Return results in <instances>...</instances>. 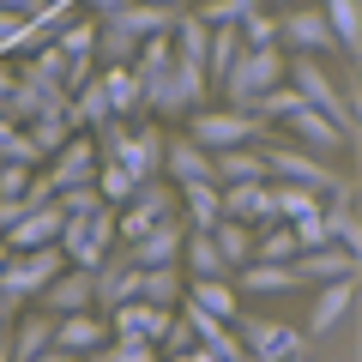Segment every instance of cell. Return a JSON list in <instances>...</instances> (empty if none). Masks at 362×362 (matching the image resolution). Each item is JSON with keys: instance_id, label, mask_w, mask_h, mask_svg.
Masks as SVG:
<instances>
[{"instance_id": "51", "label": "cell", "mask_w": 362, "mask_h": 362, "mask_svg": "<svg viewBox=\"0 0 362 362\" xmlns=\"http://www.w3.org/2000/svg\"><path fill=\"white\" fill-rule=\"evenodd\" d=\"M199 18H206V25H242L247 6H242V0H206V6H199Z\"/></svg>"}, {"instance_id": "54", "label": "cell", "mask_w": 362, "mask_h": 362, "mask_svg": "<svg viewBox=\"0 0 362 362\" xmlns=\"http://www.w3.org/2000/svg\"><path fill=\"white\" fill-rule=\"evenodd\" d=\"M13 85H18V73H13V66H6V61H0V103L13 97Z\"/></svg>"}, {"instance_id": "5", "label": "cell", "mask_w": 362, "mask_h": 362, "mask_svg": "<svg viewBox=\"0 0 362 362\" xmlns=\"http://www.w3.org/2000/svg\"><path fill=\"white\" fill-rule=\"evenodd\" d=\"M66 266H73V259L61 254V242H54V247H25V254H6V266H0V290H6V296H18V302H30V296H42V290H49Z\"/></svg>"}, {"instance_id": "49", "label": "cell", "mask_w": 362, "mask_h": 362, "mask_svg": "<svg viewBox=\"0 0 362 362\" xmlns=\"http://www.w3.org/2000/svg\"><path fill=\"white\" fill-rule=\"evenodd\" d=\"M242 49H278V18L254 6V13L242 18Z\"/></svg>"}, {"instance_id": "3", "label": "cell", "mask_w": 362, "mask_h": 362, "mask_svg": "<svg viewBox=\"0 0 362 362\" xmlns=\"http://www.w3.org/2000/svg\"><path fill=\"white\" fill-rule=\"evenodd\" d=\"M169 218H187V211H181V187L169 175H151V181H139L133 199L115 211V230H121V242H139L145 230H157V223H169Z\"/></svg>"}, {"instance_id": "14", "label": "cell", "mask_w": 362, "mask_h": 362, "mask_svg": "<svg viewBox=\"0 0 362 362\" xmlns=\"http://www.w3.org/2000/svg\"><path fill=\"white\" fill-rule=\"evenodd\" d=\"M278 42H284L290 54H326V49H338V37H332V25H326L320 6H296V13H284V18H278Z\"/></svg>"}, {"instance_id": "13", "label": "cell", "mask_w": 362, "mask_h": 362, "mask_svg": "<svg viewBox=\"0 0 362 362\" xmlns=\"http://www.w3.org/2000/svg\"><path fill=\"white\" fill-rule=\"evenodd\" d=\"M127 247V259L139 272H151V266H181V247H187V218H169V223H157V230H145L139 242H121Z\"/></svg>"}, {"instance_id": "9", "label": "cell", "mask_w": 362, "mask_h": 362, "mask_svg": "<svg viewBox=\"0 0 362 362\" xmlns=\"http://www.w3.org/2000/svg\"><path fill=\"white\" fill-rule=\"evenodd\" d=\"M97 169H103V151H97V139H90L85 127H78L73 139H66L61 151L42 163V175L54 181V194H66V187H85V181H97Z\"/></svg>"}, {"instance_id": "42", "label": "cell", "mask_w": 362, "mask_h": 362, "mask_svg": "<svg viewBox=\"0 0 362 362\" xmlns=\"http://www.w3.org/2000/svg\"><path fill=\"white\" fill-rule=\"evenodd\" d=\"M211 235H218V247H223V259H230L235 272H242L247 259H254V235H259L254 223H242V218H223V223H218V230H211Z\"/></svg>"}, {"instance_id": "59", "label": "cell", "mask_w": 362, "mask_h": 362, "mask_svg": "<svg viewBox=\"0 0 362 362\" xmlns=\"http://www.w3.org/2000/svg\"><path fill=\"white\" fill-rule=\"evenodd\" d=\"M242 362H272V356H254V350H247V356H242Z\"/></svg>"}, {"instance_id": "50", "label": "cell", "mask_w": 362, "mask_h": 362, "mask_svg": "<svg viewBox=\"0 0 362 362\" xmlns=\"http://www.w3.org/2000/svg\"><path fill=\"white\" fill-rule=\"evenodd\" d=\"M37 175L42 169H30V163H0V199H30Z\"/></svg>"}, {"instance_id": "45", "label": "cell", "mask_w": 362, "mask_h": 362, "mask_svg": "<svg viewBox=\"0 0 362 362\" xmlns=\"http://www.w3.org/2000/svg\"><path fill=\"white\" fill-rule=\"evenodd\" d=\"M85 362H163V350L151 344V338H109L97 356H85Z\"/></svg>"}, {"instance_id": "11", "label": "cell", "mask_w": 362, "mask_h": 362, "mask_svg": "<svg viewBox=\"0 0 362 362\" xmlns=\"http://www.w3.org/2000/svg\"><path fill=\"white\" fill-rule=\"evenodd\" d=\"M163 151H169V133L157 121H133L121 151H115V163H127L139 181H151V175H163Z\"/></svg>"}, {"instance_id": "48", "label": "cell", "mask_w": 362, "mask_h": 362, "mask_svg": "<svg viewBox=\"0 0 362 362\" xmlns=\"http://www.w3.org/2000/svg\"><path fill=\"white\" fill-rule=\"evenodd\" d=\"M194 344H199V326H194V314L181 308L175 320H169V332H163V344H157V350H163V356H187Z\"/></svg>"}, {"instance_id": "36", "label": "cell", "mask_w": 362, "mask_h": 362, "mask_svg": "<svg viewBox=\"0 0 362 362\" xmlns=\"http://www.w3.org/2000/svg\"><path fill=\"white\" fill-rule=\"evenodd\" d=\"M326 230H332V242H344L350 254H362V223H356V211H350V181L326 199Z\"/></svg>"}, {"instance_id": "38", "label": "cell", "mask_w": 362, "mask_h": 362, "mask_svg": "<svg viewBox=\"0 0 362 362\" xmlns=\"http://www.w3.org/2000/svg\"><path fill=\"white\" fill-rule=\"evenodd\" d=\"M0 163H30V169H42L49 157H42V145L30 139V127H18V121L0 115Z\"/></svg>"}, {"instance_id": "1", "label": "cell", "mask_w": 362, "mask_h": 362, "mask_svg": "<svg viewBox=\"0 0 362 362\" xmlns=\"http://www.w3.org/2000/svg\"><path fill=\"white\" fill-rule=\"evenodd\" d=\"M145 78V115H194L199 103H206V66L199 61H169V66H151V73H139Z\"/></svg>"}, {"instance_id": "6", "label": "cell", "mask_w": 362, "mask_h": 362, "mask_svg": "<svg viewBox=\"0 0 362 362\" xmlns=\"http://www.w3.org/2000/svg\"><path fill=\"white\" fill-rule=\"evenodd\" d=\"M266 127H272V121H259L254 109H194V121H187V133H194V139L206 145L211 157L230 151V145H254V139H266Z\"/></svg>"}, {"instance_id": "27", "label": "cell", "mask_w": 362, "mask_h": 362, "mask_svg": "<svg viewBox=\"0 0 362 362\" xmlns=\"http://www.w3.org/2000/svg\"><path fill=\"white\" fill-rule=\"evenodd\" d=\"M181 211H187V230H218L223 223V187L218 181H187L181 187Z\"/></svg>"}, {"instance_id": "29", "label": "cell", "mask_w": 362, "mask_h": 362, "mask_svg": "<svg viewBox=\"0 0 362 362\" xmlns=\"http://www.w3.org/2000/svg\"><path fill=\"white\" fill-rule=\"evenodd\" d=\"M181 266L194 272V278H230V259H223V247H218V235L211 230H187V247H181Z\"/></svg>"}, {"instance_id": "25", "label": "cell", "mask_w": 362, "mask_h": 362, "mask_svg": "<svg viewBox=\"0 0 362 362\" xmlns=\"http://www.w3.org/2000/svg\"><path fill=\"white\" fill-rule=\"evenodd\" d=\"M356 308V278H332V284H320V296H314V314H308V338L332 332L344 314Z\"/></svg>"}, {"instance_id": "32", "label": "cell", "mask_w": 362, "mask_h": 362, "mask_svg": "<svg viewBox=\"0 0 362 362\" xmlns=\"http://www.w3.org/2000/svg\"><path fill=\"white\" fill-rule=\"evenodd\" d=\"M133 61H139V37L115 18H103L97 25V66H133Z\"/></svg>"}, {"instance_id": "35", "label": "cell", "mask_w": 362, "mask_h": 362, "mask_svg": "<svg viewBox=\"0 0 362 362\" xmlns=\"http://www.w3.org/2000/svg\"><path fill=\"white\" fill-rule=\"evenodd\" d=\"M296 254H302V242H296V230H290L284 218L266 223V230L254 235V259H272V266H296Z\"/></svg>"}, {"instance_id": "56", "label": "cell", "mask_w": 362, "mask_h": 362, "mask_svg": "<svg viewBox=\"0 0 362 362\" xmlns=\"http://www.w3.org/2000/svg\"><path fill=\"white\" fill-rule=\"evenodd\" d=\"M30 362H73V356H66L61 344H49V350H42V356H30Z\"/></svg>"}, {"instance_id": "41", "label": "cell", "mask_w": 362, "mask_h": 362, "mask_svg": "<svg viewBox=\"0 0 362 362\" xmlns=\"http://www.w3.org/2000/svg\"><path fill=\"white\" fill-rule=\"evenodd\" d=\"M73 133H78L73 109H49V115H37V121H30V139L42 145V157H54V151H61L66 139H73Z\"/></svg>"}, {"instance_id": "10", "label": "cell", "mask_w": 362, "mask_h": 362, "mask_svg": "<svg viewBox=\"0 0 362 362\" xmlns=\"http://www.w3.org/2000/svg\"><path fill=\"white\" fill-rule=\"evenodd\" d=\"M235 338H242L254 356H272V362H296V356H308V344H314V338L296 332V326L254 320V314H242V320H235Z\"/></svg>"}, {"instance_id": "24", "label": "cell", "mask_w": 362, "mask_h": 362, "mask_svg": "<svg viewBox=\"0 0 362 362\" xmlns=\"http://www.w3.org/2000/svg\"><path fill=\"white\" fill-rule=\"evenodd\" d=\"M181 308H194V314H218V320H242V290L230 284V278H194L187 284V302Z\"/></svg>"}, {"instance_id": "34", "label": "cell", "mask_w": 362, "mask_h": 362, "mask_svg": "<svg viewBox=\"0 0 362 362\" xmlns=\"http://www.w3.org/2000/svg\"><path fill=\"white\" fill-rule=\"evenodd\" d=\"M235 61H242V25H211V54H206V78H211V85H223Z\"/></svg>"}, {"instance_id": "47", "label": "cell", "mask_w": 362, "mask_h": 362, "mask_svg": "<svg viewBox=\"0 0 362 362\" xmlns=\"http://www.w3.org/2000/svg\"><path fill=\"white\" fill-rule=\"evenodd\" d=\"M97 25H103V18H66V25L54 30V42H61L66 54H97Z\"/></svg>"}, {"instance_id": "44", "label": "cell", "mask_w": 362, "mask_h": 362, "mask_svg": "<svg viewBox=\"0 0 362 362\" xmlns=\"http://www.w3.org/2000/svg\"><path fill=\"white\" fill-rule=\"evenodd\" d=\"M175 54H181V61H199V66H206V54H211V25H206V18H187V13H181V25H175Z\"/></svg>"}, {"instance_id": "22", "label": "cell", "mask_w": 362, "mask_h": 362, "mask_svg": "<svg viewBox=\"0 0 362 362\" xmlns=\"http://www.w3.org/2000/svg\"><path fill=\"white\" fill-rule=\"evenodd\" d=\"M211 169H218V157H211L206 145L194 139V133H181V139H169V151H163V175L175 181V187H187V181H218Z\"/></svg>"}, {"instance_id": "39", "label": "cell", "mask_w": 362, "mask_h": 362, "mask_svg": "<svg viewBox=\"0 0 362 362\" xmlns=\"http://www.w3.org/2000/svg\"><path fill=\"white\" fill-rule=\"evenodd\" d=\"M272 187H278V218L284 223H302V218L326 211V194H314V187H296V181H272Z\"/></svg>"}, {"instance_id": "55", "label": "cell", "mask_w": 362, "mask_h": 362, "mask_svg": "<svg viewBox=\"0 0 362 362\" xmlns=\"http://www.w3.org/2000/svg\"><path fill=\"white\" fill-rule=\"evenodd\" d=\"M0 6H13V13H25V18H37V13H42V0H0Z\"/></svg>"}, {"instance_id": "8", "label": "cell", "mask_w": 362, "mask_h": 362, "mask_svg": "<svg viewBox=\"0 0 362 362\" xmlns=\"http://www.w3.org/2000/svg\"><path fill=\"white\" fill-rule=\"evenodd\" d=\"M284 78H290V85L302 90V97H308L314 109H320V115H332L338 127L350 133V103H344V90L332 85V73H326V66L314 61V54H290V66H284Z\"/></svg>"}, {"instance_id": "16", "label": "cell", "mask_w": 362, "mask_h": 362, "mask_svg": "<svg viewBox=\"0 0 362 362\" xmlns=\"http://www.w3.org/2000/svg\"><path fill=\"white\" fill-rule=\"evenodd\" d=\"M223 218H242L254 230L278 223V187L272 181H235V187H223Z\"/></svg>"}, {"instance_id": "30", "label": "cell", "mask_w": 362, "mask_h": 362, "mask_svg": "<svg viewBox=\"0 0 362 362\" xmlns=\"http://www.w3.org/2000/svg\"><path fill=\"white\" fill-rule=\"evenodd\" d=\"M235 284L247 290V296H278V290H296V266H272V259H247L242 272H235Z\"/></svg>"}, {"instance_id": "61", "label": "cell", "mask_w": 362, "mask_h": 362, "mask_svg": "<svg viewBox=\"0 0 362 362\" xmlns=\"http://www.w3.org/2000/svg\"><path fill=\"white\" fill-rule=\"evenodd\" d=\"M169 6H181V0H169Z\"/></svg>"}, {"instance_id": "26", "label": "cell", "mask_w": 362, "mask_h": 362, "mask_svg": "<svg viewBox=\"0 0 362 362\" xmlns=\"http://www.w3.org/2000/svg\"><path fill=\"white\" fill-rule=\"evenodd\" d=\"M109 78V109H115L121 121H145V78L139 66H103Z\"/></svg>"}, {"instance_id": "60", "label": "cell", "mask_w": 362, "mask_h": 362, "mask_svg": "<svg viewBox=\"0 0 362 362\" xmlns=\"http://www.w3.org/2000/svg\"><path fill=\"white\" fill-rule=\"evenodd\" d=\"M242 6H247V13H254V6H259V0H242Z\"/></svg>"}, {"instance_id": "19", "label": "cell", "mask_w": 362, "mask_h": 362, "mask_svg": "<svg viewBox=\"0 0 362 362\" xmlns=\"http://www.w3.org/2000/svg\"><path fill=\"white\" fill-rule=\"evenodd\" d=\"M139 296V266L127 259V247L115 242V254L97 266V314H109V308H121V302H133Z\"/></svg>"}, {"instance_id": "28", "label": "cell", "mask_w": 362, "mask_h": 362, "mask_svg": "<svg viewBox=\"0 0 362 362\" xmlns=\"http://www.w3.org/2000/svg\"><path fill=\"white\" fill-rule=\"evenodd\" d=\"M218 187H235V181H272V163L266 151H254V145H230V151H218Z\"/></svg>"}, {"instance_id": "57", "label": "cell", "mask_w": 362, "mask_h": 362, "mask_svg": "<svg viewBox=\"0 0 362 362\" xmlns=\"http://www.w3.org/2000/svg\"><path fill=\"white\" fill-rule=\"evenodd\" d=\"M115 6H127V0H90V13H97V18H109Z\"/></svg>"}, {"instance_id": "46", "label": "cell", "mask_w": 362, "mask_h": 362, "mask_svg": "<svg viewBox=\"0 0 362 362\" xmlns=\"http://www.w3.org/2000/svg\"><path fill=\"white\" fill-rule=\"evenodd\" d=\"M97 187H103V199H109V206H127V199H133V187H139V175H133L127 163H115V157H103V169H97Z\"/></svg>"}, {"instance_id": "52", "label": "cell", "mask_w": 362, "mask_h": 362, "mask_svg": "<svg viewBox=\"0 0 362 362\" xmlns=\"http://www.w3.org/2000/svg\"><path fill=\"white\" fill-rule=\"evenodd\" d=\"M18 37H25V13L0 6V49H18Z\"/></svg>"}, {"instance_id": "2", "label": "cell", "mask_w": 362, "mask_h": 362, "mask_svg": "<svg viewBox=\"0 0 362 362\" xmlns=\"http://www.w3.org/2000/svg\"><path fill=\"white\" fill-rule=\"evenodd\" d=\"M115 211L121 206H97V211H66V230H61V254L73 259V266L97 272L109 254H115L121 230H115Z\"/></svg>"}, {"instance_id": "62", "label": "cell", "mask_w": 362, "mask_h": 362, "mask_svg": "<svg viewBox=\"0 0 362 362\" xmlns=\"http://www.w3.org/2000/svg\"><path fill=\"white\" fill-rule=\"evenodd\" d=\"M73 362H85V356H73Z\"/></svg>"}, {"instance_id": "18", "label": "cell", "mask_w": 362, "mask_h": 362, "mask_svg": "<svg viewBox=\"0 0 362 362\" xmlns=\"http://www.w3.org/2000/svg\"><path fill=\"white\" fill-rule=\"evenodd\" d=\"M109 338H115V332L103 326V314H97V308H85V314H54V344H61L66 356H97Z\"/></svg>"}, {"instance_id": "23", "label": "cell", "mask_w": 362, "mask_h": 362, "mask_svg": "<svg viewBox=\"0 0 362 362\" xmlns=\"http://www.w3.org/2000/svg\"><path fill=\"white\" fill-rule=\"evenodd\" d=\"M284 127L296 133V145H308V151H338V145H344V127H338L332 115H320L308 97H302V103L284 115Z\"/></svg>"}, {"instance_id": "12", "label": "cell", "mask_w": 362, "mask_h": 362, "mask_svg": "<svg viewBox=\"0 0 362 362\" xmlns=\"http://www.w3.org/2000/svg\"><path fill=\"white\" fill-rule=\"evenodd\" d=\"M66 230V211H61V194L54 199H37V206H25V218L13 223V235H6V247L13 254H25V247H54Z\"/></svg>"}, {"instance_id": "21", "label": "cell", "mask_w": 362, "mask_h": 362, "mask_svg": "<svg viewBox=\"0 0 362 362\" xmlns=\"http://www.w3.org/2000/svg\"><path fill=\"white\" fill-rule=\"evenodd\" d=\"M115 25H127L133 37H175V25H181V6H169V0H127V6H115Z\"/></svg>"}, {"instance_id": "4", "label": "cell", "mask_w": 362, "mask_h": 362, "mask_svg": "<svg viewBox=\"0 0 362 362\" xmlns=\"http://www.w3.org/2000/svg\"><path fill=\"white\" fill-rule=\"evenodd\" d=\"M284 49H242V61L230 66V78H223V97H230V109H254L266 90L284 85Z\"/></svg>"}, {"instance_id": "15", "label": "cell", "mask_w": 362, "mask_h": 362, "mask_svg": "<svg viewBox=\"0 0 362 362\" xmlns=\"http://www.w3.org/2000/svg\"><path fill=\"white\" fill-rule=\"evenodd\" d=\"M169 320H175V308H157V302H145V296L109 308V332H115V338H151V344H163Z\"/></svg>"}, {"instance_id": "31", "label": "cell", "mask_w": 362, "mask_h": 362, "mask_svg": "<svg viewBox=\"0 0 362 362\" xmlns=\"http://www.w3.org/2000/svg\"><path fill=\"white\" fill-rule=\"evenodd\" d=\"M139 296L157 302V308H181V302H187V278H181V266H151V272H139Z\"/></svg>"}, {"instance_id": "7", "label": "cell", "mask_w": 362, "mask_h": 362, "mask_svg": "<svg viewBox=\"0 0 362 362\" xmlns=\"http://www.w3.org/2000/svg\"><path fill=\"white\" fill-rule=\"evenodd\" d=\"M266 163H272V181H296V187H314V194H326V199L344 187V175L326 169L320 151H308V145H278V139H266Z\"/></svg>"}, {"instance_id": "17", "label": "cell", "mask_w": 362, "mask_h": 362, "mask_svg": "<svg viewBox=\"0 0 362 362\" xmlns=\"http://www.w3.org/2000/svg\"><path fill=\"white\" fill-rule=\"evenodd\" d=\"M362 254H350L344 242H326V247H302L296 254V278L302 284H332V278H356Z\"/></svg>"}, {"instance_id": "53", "label": "cell", "mask_w": 362, "mask_h": 362, "mask_svg": "<svg viewBox=\"0 0 362 362\" xmlns=\"http://www.w3.org/2000/svg\"><path fill=\"white\" fill-rule=\"evenodd\" d=\"M175 362H223V356H218V350H211V344H194V350H187V356H175Z\"/></svg>"}, {"instance_id": "20", "label": "cell", "mask_w": 362, "mask_h": 362, "mask_svg": "<svg viewBox=\"0 0 362 362\" xmlns=\"http://www.w3.org/2000/svg\"><path fill=\"white\" fill-rule=\"evenodd\" d=\"M42 308L49 314H85V308H97V272H85V266H66L61 278H54L49 290H42Z\"/></svg>"}, {"instance_id": "33", "label": "cell", "mask_w": 362, "mask_h": 362, "mask_svg": "<svg viewBox=\"0 0 362 362\" xmlns=\"http://www.w3.org/2000/svg\"><path fill=\"white\" fill-rule=\"evenodd\" d=\"M49 344H54V314H49V308H42V314H25V320L13 326V362L42 356Z\"/></svg>"}, {"instance_id": "58", "label": "cell", "mask_w": 362, "mask_h": 362, "mask_svg": "<svg viewBox=\"0 0 362 362\" xmlns=\"http://www.w3.org/2000/svg\"><path fill=\"white\" fill-rule=\"evenodd\" d=\"M0 362H13V344H0Z\"/></svg>"}, {"instance_id": "43", "label": "cell", "mask_w": 362, "mask_h": 362, "mask_svg": "<svg viewBox=\"0 0 362 362\" xmlns=\"http://www.w3.org/2000/svg\"><path fill=\"white\" fill-rule=\"evenodd\" d=\"M320 13H326V25H332L338 49H356L362 42V6L356 0H320Z\"/></svg>"}, {"instance_id": "40", "label": "cell", "mask_w": 362, "mask_h": 362, "mask_svg": "<svg viewBox=\"0 0 362 362\" xmlns=\"http://www.w3.org/2000/svg\"><path fill=\"white\" fill-rule=\"evenodd\" d=\"M49 109H54V103L42 97L37 85H30L25 73H18V85H13V97L0 103V115H6V121H18V127H30V121H37V115H49Z\"/></svg>"}, {"instance_id": "37", "label": "cell", "mask_w": 362, "mask_h": 362, "mask_svg": "<svg viewBox=\"0 0 362 362\" xmlns=\"http://www.w3.org/2000/svg\"><path fill=\"white\" fill-rule=\"evenodd\" d=\"M109 115H115V109H109V78L97 73V78H90L85 90H73V121H78V127L90 133V127H103Z\"/></svg>"}]
</instances>
